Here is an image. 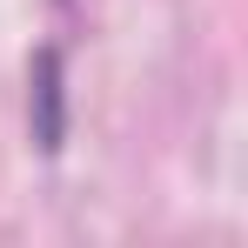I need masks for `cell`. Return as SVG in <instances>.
I'll return each instance as SVG.
<instances>
[{"instance_id":"1","label":"cell","mask_w":248,"mask_h":248,"mask_svg":"<svg viewBox=\"0 0 248 248\" xmlns=\"http://www.w3.org/2000/svg\"><path fill=\"white\" fill-rule=\"evenodd\" d=\"M27 134L41 155L67 148V54L54 41H41L27 61Z\"/></svg>"}]
</instances>
